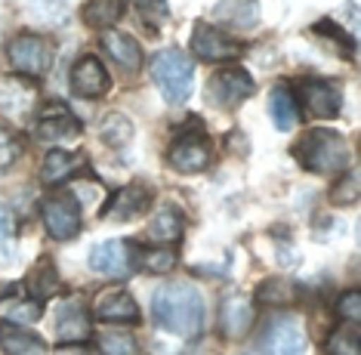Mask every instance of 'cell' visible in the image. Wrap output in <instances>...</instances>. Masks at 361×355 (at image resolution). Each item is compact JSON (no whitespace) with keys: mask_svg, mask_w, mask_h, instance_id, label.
Wrapping results in <instances>:
<instances>
[{"mask_svg":"<svg viewBox=\"0 0 361 355\" xmlns=\"http://www.w3.org/2000/svg\"><path fill=\"white\" fill-rule=\"evenodd\" d=\"M152 315L158 321V327H164L173 337H192L201 334L204 327V296L192 282H167L154 291L152 300Z\"/></svg>","mask_w":361,"mask_h":355,"instance_id":"cell-1","label":"cell"},{"mask_svg":"<svg viewBox=\"0 0 361 355\" xmlns=\"http://www.w3.org/2000/svg\"><path fill=\"white\" fill-rule=\"evenodd\" d=\"M297 161L309 173H322V176H336L349 167V143L336 130H309L300 136V143L293 145Z\"/></svg>","mask_w":361,"mask_h":355,"instance_id":"cell-2","label":"cell"},{"mask_svg":"<svg viewBox=\"0 0 361 355\" xmlns=\"http://www.w3.org/2000/svg\"><path fill=\"white\" fill-rule=\"evenodd\" d=\"M152 78L170 105H183L192 96V84H195L192 56H185L183 49H161L152 59Z\"/></svg>","mask_w":361,"mask_h":355,"instance_id":"cell-3","label":"cell"},{"mask_svg":"<svg viewBox=\"0 0 361 355\" xmlns=\"http://www.w3.org/2000/svg\"><path fill=\"white\" fill-rule=\"evenodd\" d=\"M262 355H302L306 352V327L300 315H272L266 321V331L259 337Z\"/></svg>","mask_w":361,"mask_h":355,"instance_id":"cell-4","label":"cell"},{"mask_svg":"<svg viewBox=\"0 0 361 355\" xmlns=\"http://www.w3.org/2000/svg\"><path fill=\"white\" fill-rule=\"evenodd\" d=\"M10 65L25 78H44L53 68V44L40 35H19L10 40Z\"/></svg>","mask_w":361,"mask_h":355,"instance_id":"cell-5","label":"cell"},{"mask_svg":"<svg viewBox=\"0 0 361 355\" xmlns=\"http://www.w3.org/2000/svg\"><path fill=\"white\" fill-rule=\"evenodd\" d=\"M297 102L306 105V112L312 118L331 121L343 112V87L324 78H302L297 84Z\"/></svg>","mask_w":361,"mask_h":355,"instance_id":"cell-6","label":"cell"},{"mask_svg":"<svg viewBox=\"0 0 361 355\" xmlns=\"http://www.w3.org/2000/svg\"><path fill=\"white\" fill-rule=\"evenodd\" d=\"M44 229L53 241H71L80 232V204L75 195H53L40 204Z\"/></svg>","mask_w":361,"mask_h":355,"instance_id":"cell-7","label":"cell"},{"mask_svg":"<svg viewBox=\"0 0 361 355\" xmlns=\"http://www.w3.org/2000/svg\"><path fill=\"white\" fill-rule=\"evenodd\" d=\"M244 44L235 40L232 35L219 31L216 25H207V22H198L192 28V53L204 62H228V59H238L241 56Z\"/></svg>","mask_w":361,"mask_h":355,"instance_id":"cell-8","label":"cell"},{"mask_svg":"<svg viewBox=\"0 0 361 355\" xmlns=\"http://www.w3.org/2000/svg\"><path fill=\"white\" fill-rule=\"evenodd\" d=\"M253 93H257V84H253V78L244 68L216 71L207 87V96L216 105H223V109H235V105H241L244 99H250Z\"/></svg>","mask_w":361,"mask_h":355,"instance_id":"cell-9","label":"cell"},{"mask_svg":"<svg viewBox=\"0 0 361 355\" xmlns=\"http://www.w3.org/2000/svg\"><path fill=\"white\" fill-rule=\"evenodd\" d=\"M136 247L130 241H121V238H111V241H102L90 251V269L99 272V275H109V278H127L130 269H133V260H136Z\"/></svg>","mask_w":361,"mask_h":355,"instance_id":"cell-10","label":"cell"},{"mask_svg":"<svg viewBox=\"0 0 361 355\" xmlns=\"http://www.w3.org/2000/svg\"><path fill=\"white\" fill-rule=\"evenodd\" d=\"M167 161H170V167L179 170V173H201V170L210 167L213 148L207 143V136L185 133L167 148Z\"/></svg>","mask_w":361,"mask_h":355,"instance_id":"cell-11","label":"cell"},{"mask_svg":"<svg viewBox=\"0 0 361 355\" xmlns=\"http://www.w3.org/2000/svg\"><path fill=\"white\" fill-rule=\"evenodd\" d=\"M111 78L105 71V65L96 59V56H80L71 68V90L84 99H99L109 93Z\"/></svg>","mask_w":361,"mask_h":355,"instance_id":"cell-12","label":"cell"},{"mask_svg":"<svg viewBox=\"0 0 361 355\" xmlns=\"http://www.w3.org/2000/svg\"><path fill=\"white\" fill-rule=\"evenodd\" d=\"M152 204V188L142 186V183H130L124 188L111 195V201L105 204L102 217L105 219H118V222H127V219H136L139 213H145Z\"/></svg>","mask_w":361,"mask_h":355,"instance_id":"cell-13","label":"cell"},{"mask_svg":"<svg viewBox=\"0 0 361 355\" xmlns=\"http://www.w3.org/2000/svg\"><path fill=\"white\" fill-rule=\"evenodd\" d=\"M253 321H257V309H253V303L247 296L232 294L223 300V306H219V331H223V337L241 340L253 327Z\"/></svg>","mask_w":361,"mask_h":355,"instance_id":"cell-14","label":"cell"},{"mask_svg":"<svg viewBox=\"0 0 361 355\" xmlns=\"http://www.w3.org/2000/svg\"><path fill=\"white\" fill-rule=\"evenodd\" d=\"M93 318L109 321V325H133V321H139V306L127 291H111L96 300Z\"/></svg>","mask_w":361,"mask_h":355,"instance_id":"cell-15","label":"cell"},{"mask_svg":"<svg viewBox=\"0 0 361 355\" xmlns=\"http://www.w3.org/2000/svg\"><path fill=\"white\" fill-rule=\"evenodd\" d=\"M80 170H87L84 152H62V148H53V152H47L44 164H40V179H44V186H59Z\"/></svg>","mask_w":361,"mask_h":355,"instance_id":"cell-16","label":"cell"},{"mask_svg":"<svg viewBox=\"0 0 361 355\" xmlns=\"http://www.w3.org/2000/svg\"><path fill=\"white\" fill-rule=\"evenodd\" d=\"M102 49L111 56V62L118 65V68H124L127 74L142 68V47H139L130 35H124V31H105Z\"/></svg>","mask_w":361,"mask_h":355,"instance_id":"cell-17","label":"cell"},{"mask_svg":"<svg viewBox=\"0 0 361 355\" xmlns=\"http://www.w3.org/2000/svg\"><path fill=\"white\" fill-rule=\"evenodd\" d=\"M0 349L6 355H47V340L37 334L25 331L22 325L13 321H0Z\"/></svg>","mask_w":361,"mask_h":355,"instance_id":"cell-18","label":"cell"},{"mask_svg":"<svg viewBox=\"0 0 361 355\" xmlns=\"http://www.w3.org/2000/svg\"><path fill=\"white\" fill-rule=\"evenodd\" d=\"M25 291L31 294L35 303H47L50 296L62 294V278H59V272H56V266L50 260L35 263V269H31L28 278H25Z\"/></svg>","mask_w":361,"mask_h":355,"instance_id":"cell-19","label":"cell"},{"mask_svg":"<svg viewBox=\"0 0 361 355\" xmlns=\"http://www.w3.org/2000/svg\"><path fill=\"white\" fill-rule=\"evenodd\" d=\"M269 114H272V124L281 130V133L297 130V124H300V102H297V96H293L287 87H275L272 96H269Z\"/></svg>","mask_w":361,"mask_h":355,"instance_id":"cell-20","label":"cell"},{"mask_svg":"<svg viewBox=\"0 0 361 355\" xmlns=\"http://www.w3.org/2000/svg\"><path fill=\"white\" fill-rule=\"evenodd\" d=\"M80 136V124L75 114L68 112H47L44 118L37 121V139L44 143H65V139H75Z\"/></svg>","mask_w":361,"mask_h":355,"instance_id":"cell-21","label":"cell"},{"mask_svg":"<svg viewBox=\"0 0 361 355\" xmlns=\"http://www.w3.org/2000/svg\"><path fill=\"white\" fill-rule=\"evenodd\" d=\"M56 331H59V340L62 343H80L90 337V315L84 312V306L80 303H68L62 312H59V321H56Z\"/></svg>","mask_w":361,"mask_h":355,"instance_id":"cell-22","label":"cell"},{"mask_svg":"<svg viewBox=\"0 0 361 355\" xmlns=\"http://www.w3.org/2000/svg\"><path fill=\"white\" fill-rule=\"evenodd\" d=\"M216 19L232 28H250L259 22V0H219Z\"/></svg>","mask_w":361,"mask_h":355,"instance_id":"cell-23","label":"cell"},{"mask_svg":"<svg viewBox=\"0 0 361 355\" xmlns=\"http://www.w3.org/2000/svg\"><path fill=\"white\" fill-rule=\"evenodd\" d=\"M183 229H185L183 213H179L176 207H161L149 222V238L152 241H161V244H167V241L173 244V241L183 238Z\"/></svg>","mask_w":361,"mask_h":355,"instance_id":"cell-24","label":"cell"},{"mask_svg":"<svg viewBox=\"0 0 361 355\" xmlns=\"http://www.w3.org/2000/svg\"><path fill=\"white\" fill-rule=\"evenodd\" d=\"M124 16V0H87L84 4V22L90 28L111 31Z\"/></svg>","mask_w":361,"mask_h":355,"instance_id":"cell-25","label":"cell"},{"mask_svg":"<svg viewBox=\"0 0 361 355\" xmlns=\"http://www.w3.org/2000/svg\"><path fill=\"white\" fill-rule=\"evenodd\" d=\"M31 105H35V90L25 87V80H10L0 87V112L22 118Z\"/></svg>","mask_w":361,"mask_h":355,"instance_id":"cell-26","label":"cell"},{"mask_svg":"<svg viewBox=\"0 0 361 355\" xmlns=\"http://www.w3.org/2000/svg\"><path fill=\"white\" fill-rule=\"evenodd\" d=\"M99 139L111 148H124L130 139H133V124H130V118L121 112L105 114L102 124H99Z\"/></svg>","mask_w":361,"mask_h":355,"instance_id":"cell-27","label":"cell"},{"mask_svg":"<svg viewBox=\"0 0 361 355\" xmlns=\"http://www.w3.org/2000/svg\"><path fill=\"white\" fill-rule=\"evenodd\" d=\"M327 355H361V331L355 321L340 325L327 337Z\"/></svg>","mask_w":361,"mask_h":355,"instance_id":"cell-28","label":"cell"},{"mask_svg":"<svg viewBox=\"0 0 361 355\" xmlns=\"http://www.w3.org/2000/svg\"><path fill=\"white\" fill-rule=\"evenodd\" d=\"M136 266L142 272H152V275H167V272L176 266V253L167 251V244H164V247H152V251L136 253Z\"/></svg>","mask_w":361,"mask_h":355,"instance_id":"cell-29","label":"cell"},{"mask_svg":"<svg viewBox=\"0 0 361 355\" xmlns=\"http://www.w3.org/2000/svg\"><path fill=\"white\" fill-rule=\"evenodd\" d=\"M99 352L102 355H139V346L127 331H109V334H99Z\"/></svg>","mask_w":361,"mask_h":355,"instance_id":"cell-30","label":"cell"},{"mask_svg":"<svg viewBox=\"0 0 361 355\" xmlns=\"http://www.w3.org/2000/svg\"><path fill=\"white\" fill-rule=\"evenodd\" d=\"M358 195H361V183H358V173L349 170L346 176L340 179V183L334 186L331 192V201L340 204V207H352V204H358Z\"/></svg>","mask_w":361,"mask_h":355,"instance_id":"cell-31","label":"cell"},{"mask_svg":"<svg viewBox=\"0 0 361 355\" xmlns=\"http://www.w3.org/2000/svg\"><path fill=\"white\" fill-rule=\"evenodd\" d=\"M257 296L262 303H272V306H284V303H290V282H284V278H269L266 284H259Z\"/></svg>","mask_w":361,"mask_h":355,"instance_id":"cell-32","label":"cell"},{"mask_svg":"<svg viewBox=\"0 0 361 355\" xmlns=\"http://www.w3.org/2000/svg\"><path fill=\"white\" fill-rule=\"evenodd\" d=\"M19 155H22V143L10 133V130L0 127V173L10 170L13 164L19 161Z\"/></svg>","mask_w":361,"mask_h":355,"instance_id":"cell-33","label":"cell"},{"mask_svg":"<svg viewBox=\"0 0 361 355\" xmlns=\"http://www.w3.org/2000/svg\"><path fill=\"white\" fill-rule=\"evenodd\" d=\"M336 312H340L343 318H349V321H355L358 325V318H361V294L358 291H346L336 300Z\"/></svg>","mask_w":361,"mask_h":355,"instance_id":"cell-34","label":"cell"},{"mask_svg":"<svg viewBox=\"0 0 361 355\" xmlns=\"http://www.w3.org/2000/svg\"><path fill=\"white\" fill-rule=\"evenodd\" d=\"M13 238H16V219H13V213L0 204V251L4 253H10Z\"/></svg>","mask_w":361,"mask_h":355,"instance_id":"cell-35","label":"cell"},{"mask_svg":"<svg viewBox=\"0 0 361 355\" xmlns=\"http://www.w3.org/2000/svg\"><path fill=\"white\" fill-rule=\"evenodd\" d=\"M68 0H35V10L44 16V19H62Z\"/></svg>","mask_w":361,"mask_h":355,"instance_id":"cell-36","label":"cell"},{"mask_svg":"<svg viewBox=\"0 0 361 355\" xmlns=\"http://www.w3.org/2000/svg\"><path fill=\"white\" fill-rule=\"evenodd\" d=\"M40 318V303H22L10 309V321H37Z\"/></svg>","mask_w":361,"mask_h":355,"instance_id":"cell-37","label":"cell"},{"mask_svg":"<svg viewBox=\"0 0 361 355\" xmlns=\"http://www.w3.org/2000/svg\"><path fill=\"white\" fill-rule=\"evenodd\" d=\"M56 355H96L90 346H80V343H62L59 349H56Z\"/></svg>","mask_w":361,"mask_h":355,"instance_id":"cell-38","label":"cell"}]
</instances>
